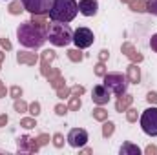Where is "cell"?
<instances>
[{
    "label": "cell",
    "mask_w": 157,
    "mask_h": 155,
    "mask_svg": "<svg viewBox=\"0 0 157 155\" xmlns=\"http://www.w3.org/2000/svg\"><path fill=\"white\" fill-rule=\"evenodd\" d=\"M17 37H18V42H20L22 46H26V47H33V49L40 47V46L48 40L46 39V31L40 29V28H37L31 20H29V22H24V24L18 26V29H17Z\"/></svg>",
    "instance_id": "obj_1"
},
{
    "label": "cell",
    "mask_w": 157,
    "mask_h": 155,
    "mask_svg": "<svg viewBox=\"0 0 157 155\" xmlns=\"http://www.w3.org/2000/svg\"><path fill=\"white\" fill-rule=\"evenodd\" d=\"M78 13V4L75 0H53L49 9V18L53 22H71Z\"/></svg>",
    "instance_id": "obj_2"
},
{
    "label": "cell",
    "mask_w": 157,
    "mask_h": 155,
    "mask_svg": "<svg viewBox=\"0 0 157 155\" xmlns=\"http://www.w3.org/2000/svg\"><path fill=\"white\" fill-rule=\"evenodd\" d=\"M46 39L53 46L64 47L70 42H73V31L66 22H53V24H48L46 28Z\"/></svg>",
    "instance_id": "obj_3"
},
{
    "label": "cell",
    "mask_w": 157,
    "mask_h": 155,
    "mask_svg": "<svg viewBox=\"0 0 157 155\" xmlns=\"http://www.w3.org/2000/svg\"><path fill=\"white\" fill-rule=\"evenodd\" d=\"M104 86L110 89V93L121 97L126 93L128 78H126V75H121V73H106L104 75Z\"/></svg>",
    "instance_id": "obj_4"
},
{
    "label": "cell",
    "mask_w": 157,
    "mask_h": 155,
    "mask_svg": "<svg viewBox=\"0 0 157 155\" xmlns=\"http://www.w3.org/2000/svg\"><path fill=\"white\" fill-rule=\"evenodd\" d=\"M141 128L146 135L157 137V108H148L141 115Z\"/></svg>",
    "instance_id": "obj_5"
},
{
    "label": "cell",
    "mask_w": 157,
    "mask_h": 155,
    "mask_svg": "<svg viewBox=\"0 0 157 155\" xmlns=\"http://www.w3.org/2000/svg\"><path fill=\"white\" fill-rule=\"evenodd\" d=\"M24 9H28L31 15H46L49 13L53 0H20Z\"/></svg>",
    "instance_id": "obj_6"
},
{
    "label": "cell",
    "mask_w": 157,
    "mask_h": 155,
    "mask_svg": "<svg viewBox=\"0 0 157 155\" xmlns=\"http://www.w3.org/2000/svg\"><path fill=\"white\" fill-rule=\"evenodd\" d=\"M93 40H95V37H93V31L90 28H77L73 31V42H75V46L78 49L90 47L93 44Z\"/></svg>",
    "instance_id": "obj_7"
},
{
    "label": "cell",
    "mask_w": 157,
    "mask_h": 155,
    "mask_svg": "<svg viewBox=\"0 0 157 155\" xmlns=\"http://www.w3.org/2000/svg\"><path fill=\"white\" fill-rule=\"evenodd\" d=\"M88 142V131L82 130V128H73L70 133H68V144L73 146V148H82L86 146Z\"/></svg>",
    "instance_id": "obj_8"
},
{
    "label": "cell",
    "mask_w": 157,
    "mask_h": 155,
    "mask_svg": "<svg viewBox=\"0 0 157 155\" xmlns=\"http://www.w3.org/2000/svg\"><path fill=\"white\" fill-rule=\"evenodd\" d=\"M17 148L22 153H37L40 146H39V142H37V139H31L28 135H22V137L17 139Z\"/></svg>",
    "instance_id": "obj_9"
},
{
    "label": "cell",
    "mask_w": 157,
    "mask_h": 155,
    "mask_svg": "<svg viewBox=\"0 0 157 155\" xmlns=\"http://www.w3.org/2000/svg\"><path fill=\"white\" fill-rule=\"evenodd\" d=\"M91 100L99 106H104L110 102V89L104 86V84H97L93 86V91H91Z\"/></svg>",
    "instance_id": "obj_10"
},
{
    "label": "cell",
    "mask_w": 157,
    "mask_h": 155,
    "mask_svg": "<svg viewBox=\"0 0 157 155\" xmlns=\"http://www.w3.org/2000/svg\"><path fill=\"white\" fill-rule=\"evenodd\" d=\"M99 9V2L97 0H80L78 2V11L84 17H95Z\"/></svg>",
    "instance_id": "obj_11"
},
{
    "label": "cell",
    "mask_w": 157,
    "mask_h": 155,
    "mask_svg": "<svg viewBox=\"0 0 157 155\" xmlns=\"http://www.w3.org/2000/svg\"><path fill=\"white\" fill-rule=\"evenodd\" d=\"M121 51H122V53H124V55H126L132 62H135V64L143 62V59H144V57H143V55H141V53H139V51H137L132 44H130V42H124V44L121 46Z\"/></svg>",
    "instance_id": "obj_12"
},
{
    "label": "cell",
    "mask_w": 157,
    "mask_h": 155,
    "mask_svg": "<svg viewBox=\"0 0 157 155\" xmlns=\"http://www.w3.org/2000/svg\"><path fill=\"white\" fill-rule=\"evenodd\" d=\"M17 62L18 64H28V66H35L39 62V55L37 53H29V51H20V53H17Z\"/></svg>",
    "instance_id": "obj_13"
},
{
    "label": "cell",
    "mask_w": 157,
    "mask_h": 155,
    "mask_svg": "<svg viewBox=\"0 0 157 155\" xmlns=\"http://www.w3.org/2000/svg\"><path fill=\"white\" fill-rule=\"evenodd\" d=\"M126 78H128V82H132V84H139V82H141V70L137 68L135 62H132V64L126 68Z\"/></svg>",
    "instance_id": "obj_14"
},
{
    "label": "cell",
    "mask_w": 157,
    "mask_h": 155,
    "mask_svg": "<svg viewBox=\"0 0 157 155\" xmlns=\"http://www.w3.org/2000/svg\"><path fill=\"white\" fill-rule=\"evenodd\" d=\"M132 102H133V97L132 95H128V93H124V95H121L117 99V102H115V110L117 112H126L130 106H132Z\"/></svg>",
    "instance_id": "obj_15"
},
{
    "label": "cell",
    "mask_w": 157,
    "mask_h": 155,
    "mask_svg": "<svg viewBox=\"0 0 157 155\" xmlns=\"http://www.w3.org/2000/svg\"><path fill=\"white\" fill-rule=\"evenodd\" d=\"M55 51L53 49H46V51H42V55H40V68H46V66H49L53 60H55Z\"/></svg>",
    "instance_id": "obj_16"
},
{
    "label": "cell",
    "mask_w": 157,
    "mask_h": 155,
    "mask_svg": "<svg viewBox=\"0 0 157 155\" xmlns=\"http://www.w3.org/2000/svg\"><path fill=\"white\" fill-rule=\"evenodd\" d=\"M121 155H141V150H139V146H135L132 142H124L121 146Z\"/></svg>",
    "instance_id": "obj_17"
},
{
    "label": "cell",
    "mask_w": 157,
    "mask_h": 155,
    "mask_svg": "<svg viewBox=\"0 0 157 155\" xmlns=\"http://www.w3.org/2000/svg\"><path fill=\"white\" fill-rule=\"evenodd\" d=\"M48 17H49V13H46V15H31V22L40 29H46L48 28Z\"/></svg>",
    "instance_id": "obj_18"
},
{
    "label": "cell",
    "mask_w": 157,
    "mask_h": 155,
    "mask_svg": "<svg viewBox=\"0 0 157 155\" xmlns=\"http://www.w3.org/2000/svg\"><path fill=\"white\" fill-rule=\"evenodd\" d=\"M128 6H130V9L135 11V13H143V11H146V0H130Z\"/></svg>",
    "instance_id": "obj_19"
},
{
    "label": "cell",
    "mask_w": 157,
    "mask_h": 155,
    "mask_svg": "<svg viewBox=\"0 0 157 155\" xmlns=\"http://www.w3.org/2000/svg\"><path fill=\"white\" fill-rule=\"evenodd\" d=\"M40 71H42V75L48 78V80H53V78H57L59 75H60V70H57V68H49V66L40 68Z\"/></svg>",
    "instance_id": "obj_20"
},
{
    "label": "cell",
    "mask_w": 157,
    "mask_h": 155,
    "mask_svg": "<svg viewBox=\"0 0 157 155\" xmlns=\"http://www.w3.org/2000/svg\"><path fill=\"white\" fill-rule=\"evenodd\" d=\"M91 115L95 120H99V122H104V120H108V112L102 108V106H99V108H95L93 112H91Z\"/></svg>",
    "instance_id": "obj_21"
},
{
    "label": "cell",
    "mask_w": 157,
    "mask_h": 155,
    "mask_svg": "<svg viewBox=\"0 0 157 155\" xmlns=\"http://www.w3.org/2000/svg\"><path fill=\"white\" fill-rule=\"evenodd\" d=\"M68 59L71 60V62H80L82 59H84V53L80 51V49H68Z\"/></svg>",
    "instance_id": "obj_22"
},
{
    "label": "cell",
    "mask_w": 157,
    "mask_h": 155,
    "mask_svg": "<svg viewBox=\"0 0 157 155\" xmlns=\"http://www.w3.org/2000/svg\"><path fill=\"white\" fill-rule=\"evenodd\" d=\"M7 9H9V13H11V15H20V13L24 11V6H22V2H20V0H15V2H11V4H9V7H7Z\"/></svg>",
    "instance_id": "obj_23"
},
{
    "label": "cell",
    "mask_w": 157,
    "mask_h": 155,
    "mask_svg": "<svg viewBox=\"0 0 157 155\" xmlns=\"http://www.w3.org/2000/svg\"><path fill=\"white\" fill-rule=\"evenodd\" d=\"M113 131H115V124L113 122H110V120H104V126H102V137H112L113 135Z\"/></svg>",
    "instance_id": "obj_24"
},
{
    "label": "cell",
    "mask_w": 157,
    "mask_h": 155,
    "mask_svg": "<svg viewBox=\"0 0 157 155\" xmlns=\"http://www.w3.org/2000/svg\"><path fill=\"white\" fill-rule=\"evenodd\" d=\"M80 106H82V102H80V97H78V95H73V97L70 99V104H68V108H70L71 112H78V110H80Z\"/></svg>",
    "instance_id": "obj_25"
},
{
    "label": "cell",
    "mask_w": 157,
    "mask_h": 155,
    "mask_svg": "<svg viewBox=\"0 0 157 155\" xmlns=\"http://www.w3.org/2000/svg\"><path fill=\"white\" fill-rule=\"evenodd\" d=\"M13 106H15V110H17L18 113H26V112H28V104H26L22 99H15V104H13Z\"/></svg>",
    "instance_id": "obj_26"
},
{
    "label": "cell",
    "mask_w": 157,
    "mask_h": 155,
    "mask_svg": "<svg viewBox=\"0 0 157 155\" xmlns=\"http://www.w3.org/2000/svg\"><path fill=\"white\" fill-rule=\"evenodd\" d=\"M20 126H22V128H26V130H31V128H35V126H37V120H35V119H31V117H26V119H22V120H20Z\"/></svg>",
    "instance_id": "obj_27"
},
{
    "label": "cell",
    "mask_w": 157,
    "mask_h": 155,
    "mask_svg": "<svg viewBox=\"0 0 157 155\" xmlns=\"http://www.w3.org/2000/svg\"><path fill=\"white\" fill-rule=\"evenodd\" d=\"M70 93H71V88H66V84L60 86V88H57V97H59V99H64V97H68Z\"/></svg>",
    "instance_id": "obj_28"
},
{
    "label": "cell",
    "mask_w": 157,
    "mask_h": 155,
    "mask_svg": "<svg viewBox=\"0 0 157 155\" xmlns=\"http://www.w3.org/2000/svg\"><path fill=\"white\" fill-rule=\"evenodd\" d=\"M137 117H139L137 110H133V108H128V110H126V120H128V122H135Z\"/></svg>",
    "instance_id": "obj_29"
},
{
    "label": "cell",
    "mask_w": 157,
    "mask_h": 155,
    "mask_svg": "<svg viewBox=\"0 0 157 155\" xmlns=\"http://www.w3.org/2000/svg\"><path fill=\"white\" fill-rule=\"evenodd\" d=\"M28 112H29L33 117H37V115L40 113V104L37 102V100H35V102H31V104L28 106Z\"/></svg>",
    "instance_id": "obj_30"
},
{
    "label": "cell",
    "mask_w": 157,
    "mask_h": 155,
    "mask_svg": "<svg viewBox=\"0 0 157 155\" xmlns=\"http://www.w3.org/2000/svg\"><path fill=\"white\" fill-rule=\"evenodd\" d=\"M146 11L152 15H157V0H146Z\"/></svg>",
    "instance_id": "obj_31"
},
{
    "label": "cell",
    "mask_w": 157,
    "mask_h": 155,
    "mask_svg": "<svg viewBox=\"0 0 157 155\" xmlns=\"http://www.w3.org/2000/svg\"><path fill=\"white\" fill-rule=\"evenodd\" d=\"M95 75H97V77H104V75H106V66H104V62L99 60V64L95 66Z\"/></svg>",
    "instance_id": "obj_32"
},
{
    "label": "cell",
    "mask_w": 157,
    "mask_h": 155,
    "mask_svg": "<svg viewBox=\"0 0 157 155\" xmlns=\"http://www.w3.org/2000/svg\"><path fill=\"white\" fill-rule=\"evenodd\" d=\"M53 144H55L57 148H62V146H64V135H62V133H55V135H53Z\"/></svg>",
    "instance_id": "obj_33"
},
{
    "label": "cell",
    "mask_w": 157,
    "mask_h": 155,
    "mask_svg": "<svg viewBox=\"0 0 157 155\" xmlns=\"http://www.w3.org/2000/svg\"><path fill=\"white\" fill-rule=\"evenodd\" d=\"M64 82H66V80H64V77H62V75H59L57 78H53V80H49V84H51V88H55V89H57V88H60V86H64Z\"/></svg>",
    "instance_id": "obj_34"
},
{
    "label": "cell",
    "mask_w": 157,
    "mask_h": 155,
    "mask_svg": "<svg viewBox=\"0 0 157 155\" xmlns=\"http://www.w3.org/2000/svg\"><path fill=\"white\" fill-rule=\"evenodd\" d=\"M9 93H11L13 99H20V97H22V88H20V86H13V88L9 89Z\"/></svg>",
    "instance_id": "obj_35"
},
{
    "label": "cell",
    "mask_w": 157,
    "mask_h": 155,
    "mask_svg": "<svg viewBox=\"0 0 157 155\" xmlns=\"http://www.w3.org/2000/svg\"><path fill=\"white\" fill-rule=\"evenodd\" d=\"M68 110H70V108L64 106V104H57V106H55V113H57V115H66Z\"/></svg>",
    "instance_id": "obj_36"
},
{
    "label": "cell",
    "mask_w": 157,
    "mask_h": 155,
    "mask_svg": "<svg viewBox=\"0 0 157 155\" xmlns=\"http://www.w3.org/2000/svg\"><path fill=\"white\" fill-rule=\"evenodd\" d=\"M37 142H39V146H46L48 142H49V135H46V133H42L37 137Z\"/></svg>",
    "instance_id": "obj_37"
},
{
    "label": "cell",
    "mask_w": 157,
    "mask_h": 155,
    "mask_svg": "<svg viewBox=\"0 0 157 155\" xmlns=\"http://www.w3.org/2000/svg\"><path fill=\"white\" fill-rule=\"evenodd\" d=\"M146 100H148L150 104H157V91H150V93L146 95Z\"/></svg>",
    "instance_id": "obj_38"
},
{
    "label": "cell",
    "mask_w": 157,
    "mask_h": 155,
    "mask_svg": "<svg viewBox=\"0 0 157 155\" xmlns=\"http://www.w3.org/2000/svg\"><path fill=\"white\" fill-rule=\"evenodd\" d=\"M108 57H110L108 49H101V51H99V60H101V62H106V60H108Z\"/></svg>",
    "instance_id": "obj_39"
},
{
    "label": "cell",
    "mask_w": 157,
    "mask_h": 155,
    "mask_svg": "<svg viewBox=\"0 0 157 155\" xmlns=\"http://www.w3.org/2000/svg\"><path fill=\"white\" fill-rule=\"evenodd\" d=\"M144 153L146 155H157V146H154V144H150L146 150H144Z\"/></svg>",
    "instance_id": "obj_40"
},
{
    "label": "cell",
    "mask_w": 157,
    "mask_h": 155,
    "mask_svg": "<svg viewBox=\"0 0 157 155\" xmlns=\"http://www.w3.org/2000/svg\"><path fill=\"white\" fill-rule=\"evenodd\" d=\"M84 93V88L82 86H73L71 88V95H82Z\"/></svg>",
    "instance_id": "obj_41"
},
{
    "label": "cell",
    "mask_w": 157,
    "mask_h": 155,
    "mask_svg": "<svg viewBox=\"0 0 157 155\" xmlns=\"http://www.w3.org/2000/svg\"><path fill=\"white\" fill-rule=\"evenodd\" d=\"M150 47L157 53V33L155 35H152V39H150Z\"/></svg>",
    "instance_id": "obj_42"
},
{
    "label": "cell",
    "mask_w": 157,
    "mask_h": 155,
    "mask_svg": "<svg viewBox=\"0 0 157 155\" xmlns=\"http://www.w3.org/2000/svg\"><path fill=\"white\" fill-rule=\"evenodd\" d=\"M0 44H2V47H4V49H7V51L11 49V42L6 39V37H4V39H0Z\"/></svg>",
    "instance_id": "obj_43"
},
{
    "label": "cell",
    "mask_w": 157,
    "mask_h": 155,
    "mask_svg": "<svg viewBox=\"0 0 157 155\" xmlns=\"http://www.w3.org/2000/svg\"><path fill=\"white\" fill-rule=\"evenodd\" d=\"M7 120H9V119H7L6 113H4V115H0V128H2V126H6V124H7Z\"/></svg>",
    "instance_id": "obj_44"
},
{
    "label": "cell",
    "mask_w": 157,
    "mask_h": 155,
    "mask_svg": "<svg viewBox=\"0 0 157 155\" xmlns=\"http://www.w3.org/2000/svg\"><path fill=\"white\" fill-rule=\"evenodd\" d=\"M6 93H7V91H6V86H0V99L6 97Z\"/></svg>",
    "instance_id": "obj_45"
},
{
    "label": "cell",
    "mask_w": 157,
    "mask_h": 155,
    "mask_svg": "<svg viewBox=\"0 0 157 155\" xmlns=\"http://www.w3.org/2000/svg\"><path fill=\"white\" fill-rule=\"evenodd\" d=\"M4 57H6V55H4V51H0V66H2V62H4Z\"/></svg>",
    "instance_id": "obj_46"
},
{
    "label": "cell",
    "mask_w": 157,
    "mask_h": 155,
    "mask_svg": "<svg viewBox=\"0 0 157 155\" xmlns=\"http://www.w3.org/2000/svg\"><path fill=\"white\" fill-rule=\"evenodd\" d=\"M121 2H130V0H121Z\"/></svg>",
    "instance_id": "obj_47"
},
{
    "label": "cell",
    "mask_w": 157,
    "mask_h": 155,
    "mask_svg": "<svg viewBox=\"0 0 157 155\" xmlns=\"http://www.w3.org/2000/svg\"><path fill=\"white\" fill-rule=\"evenodd\" d=\"M0 86H4V84H2V80H0Z\"/></svg>",
    "instance_id": "obj_48"
}]
</instances>
